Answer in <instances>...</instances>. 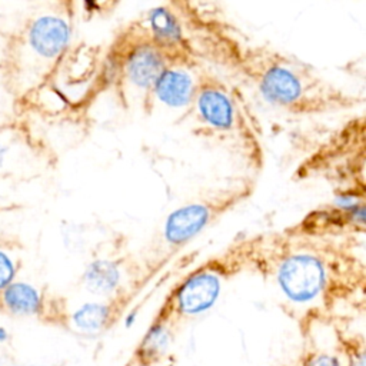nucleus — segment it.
Instances as JSON below:
<instances>
[{
	"mask_svg": "<svg viewBox=\"0 0 366 366\" xmlns=\"http://www.w3.org/2000/svg\"><path fill=\"white\" fill-rule=\"evenodd\" d=\"M197 57L253 89L267 104L292 116L349 112L363 103L303 59L249 37L209 4L172 3Z\"/></svg>",
	"mask_w": 366,
	"mask_h": 366,
	"instance_id": "f257e3e1",
	"label": "nucleus"
},
{
	"mask_svg": "<svg viewBox=\"0 0 366 366\" xmlns=\"http://www.w3.org/2000/svg\"><path fill=\"white\" fill-rule=\"evenodd\" d=\"M357 239H316L260 233L253 270L270 277L286 302L312 306L356 293L365 285Z\"/></svg>",
	"mask_w": 366,
	"mask_h": 366,
	"instance_id": "f03ea898",
	"label": "nucleus"
},
{
	"mask_svg": "<svg viewBox=\"0 0 366 366\" xmlns=\"http://www.w3.org/2000/svg\"><path fill=\"white\" fill-rule=\"evenodd\" d=\"M193 133L216 140L232 149L254 170L264 162L260 122L239 84L224 74L203 64L193 100L183 112Z\"/></svg>",
	"mask_w": 366,
	"mask_h": 366,
	"instance_id": "7ed1b4c3",
	"label": "nucleus"
},
{
	"mask_svg": "<svg viewBox=\"0 0 366 366\" xmlns=\"http://www.w3.org/2000/svg\"><path fill=\"white\" fill-rule=\"evenodd\" d=\"M295 176L327 182L336 200L365 202V116L335 129L297 164Z\"/></svg>",
	"mask_w": 366,
	"mask_h": 366,
	"instance_id": "20e7f679",
	"label": "nucleus"
},
{
	"mask_svg": "<svg viewBox=\"0 0 366 366\" xmlns=\"http://www.w3.org/2000/svg\"><path fill=\"white\" fill-rule=\"evenodd\" d=\"M259 243L260 233L242 234L223 250L194 266L172 289L167 307L187 317L210 310L232 277L240 272L253 270Z\"/></svg>",
	"mask_w": 366,
	"mask_h": 366,
	"instance_id": "39448f33",
	"label": "nucleus"
},
{
	"mask_svg": "<svg viewBox=\"0 0 366 366\" xmlns=\"http://www.w3.org/2000/svg\"><path fill=\"white\" fill-rule=\"evenodd\" d=\"M254 182L242 177L230 184L207 190L193 200L172 210L163 223V242L170 250H179L190 243L204 229L237 207L253 193Z\"/></svg>",
	"mask_w": 366,
	"mask_h": 366,
	"instance_id": "423d86ee",
	"label": "nucleus"
},
{
	"mask_svg": "<svg viewBox=\"0 0 366 366\" xmlns=\"http://www.w3.org/2000/svg\"><path fill=\"white\" fill-rule=\"evenodd\" d=\"M283 232L316 239H357L365 233V202L319 204Z\"/></svg>",
	"mask_w": 366,
	"mask_h": 366,
	"instance_id": "0eeeda50",
	"label": "nucleus"
},
{
	"mask_svg": "<svg viewBox=\"0 0 366 366\" xmlns=\"http://www.w3.org/2000/svg\"><path fill=\"white\" fill-rule=\"evenodd\" d=\"M203 64L204 63L199 57L169 64L142 103L144 112L152 113L157 106L180 109L183 112L187 110L193 100L199 73Z\"/></svg>",
	"mask_w": 366,
	"mask_h": 366,
	"instance_id": "6e6552de",
	"label": "nucleus"
},
{
	"mask_svg": "<svg viewBox=\"0 0 366 366\" xmlns=\"http://www.w3.org/2000/svg\"><path fill=\"white\" fill-rule=\"evenodd\" d=\"M70 24L56 14L37 17L29 29V43L31 49L44 59H54L63 53L70 41Z\"/></svg>",
	"mask_w": 366,
	"mask_h": 366,
	"instance_id": "1a4fd4ad",
	"label": "nucleus"
},
{
	"mask_svg": "<svg viewBox=\"0 0 366 366\" xmlns=\"http://www.w3.org/2000/svg\"><path fill=\"white\" fill-rule=\"evenodd\" d=\"M1 303L11 315L34 316L43 309V296L33 285L13 282L1 292Z\"/></svg>",
	"mask_w": 366,
	"mask_h": 366,
	"instance_id": "9d476101",
	"label": "nucleus"
},
{
	"mask_svg": "<svg viewBox=\"0 0 366 366\" xmlns=\"http://www.w3.org/2000/svg\"><path fill=\"white\" fill-rule=\"evenodd\" d=\"M119 263L113 260H97L89 264L84 272L86 287L96 295L113 293L120 285Z\"/></svg>",
	"mask_w": 366,
	"mask_h": 366,
	"instance_id": "9b49d317",
	"label": "nucleus"
},
{
	"mask_svg": "<svg viewBox=\"0 0 366 366\" xmlns=\"http://www.w3.org/2000/svg\"><path fill=\"white\" fill-rule=\"evenodd\" d=\"M112 307L102 302H89L71 313V323L83 333L94 335L104 330L110 322Z\"/></svg>",
	"mask_w": 366,
	"mask_h": 366,
	"instance_id": "f8f14e48",
	"label": "nucleus"
},
{
	"mask_svg": "<svg viewBox=\"0 0 366 366\" xmlns=\"http://www.w3.org/2000/svg\"><path fill=\"white\" fill-rule=\"evenodd\" d=\"M172 335L170 329L164 322H156L146 332L142 342V352L146 356H160L163 355L170 345Z\"/></svg>",
	"mask_w": 366,
	"mask_h": 366,
	"instance_id": "ddd939ff",
	"label": "nucleus"
},
{
	"mask_svg": "<svg viewBox=\"0 0 366 366\" xmlns=\"http://www.w3.org/2000/svg\"><path fill=\"white\" fill-rule=\"evenodd\" d=\"M16 273V266L11 257L0 250V292H3L10 283H13Z\"/></svg>",
	"mask_w": 366,
	"mask_h": 366,
	"instance_id": "4468645a",
	"label": "nucleus"
},
{
	"mask_svg": "<svg viewBox=\"0 0 366 366\" xmlns=\"http://www.w3.org/2000/svg\"><path fill=\"white\" fill-rule=\"evenodd\" d=\"M305 366H342L340 360L332 355H327V353H317V355H313L310 356Z\"/></svg>",
	"mask_w": 366,
	"mask_h": 366,
	"instance_id": "2eb2a0df",
	"label": "nucleus"
},
{
	"mask_svg": "<svg viewBox=\"0 0 366 366\" xmlns=\"http://www.w3.org/2000/svg\"><path fill=\"white\" fill-rule=\"evenodd\" d=\"M352 366H365V355L360 353V355L355 356L353 362H352Z\"/></svg>",
	"mask_w": 366,
	"mask_h": 366,
	"instance_id": "dca6fc26",
	"label": "nucleus"
},
{
	"mask_svg": "<svg viewBox=\"0 0 366 366\" xmlns=\"http://www.w3.org/2000/svg\"><path fill=\"white\" fill-rule=\"evenodd\" d=\"M7 337H9V333H7V330H6L3 326H0V343L6 342V340H7Z\"/></svg>",
	"mask_w": 366,
	"mask_h": 366,
	"instance_id": "f3484780",
	"label": "nucleus"
},
{
	"mask_svg": "<svg viewBox=\"0 0 366 366\" xmlns=\"http://www.w3.org/2000/svg\"><path fill=\"white\" fill-rule=\"evenodd\" d=\"M3 154H4V147L0 144V163H1V160H3Z\"/></svg>",
	"mask_w": 366,
	"mask_h": 366,
	"instance_id": "a211bd4d",
	"label": "nucleus"
}]
</instances>
